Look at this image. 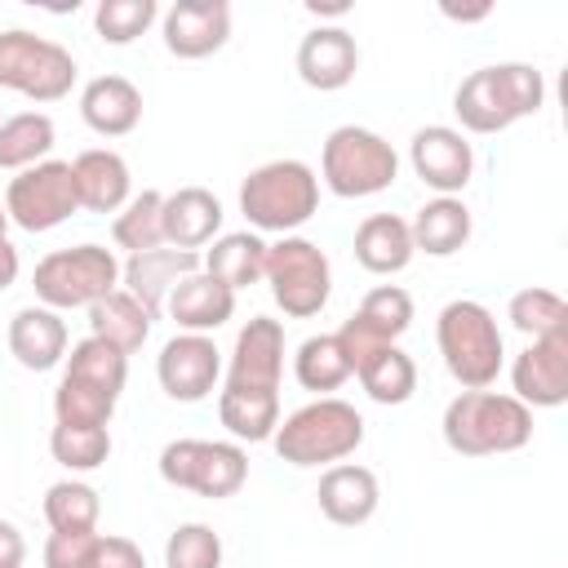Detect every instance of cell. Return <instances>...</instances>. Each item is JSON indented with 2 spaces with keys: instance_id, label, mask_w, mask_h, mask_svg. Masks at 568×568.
<instances>
[{
  "instance_id": "20",
  "label": "cell",
  "mask_w": 568,
  "mask_h": 568,
  "mask_svg": "<svg viewBox=\"0 0 568 568\" xmlns=\"http://www.w3.org/2000/svg\"><path fill=\"white\" fill-rule=\"evenodd\" d=\"M200 266H204V253L160 244V248H146V253H129V262H120V288L129 297H138L151 315H160L169 293L178 288V280L195 275Z\"/></svg>"
},
{
  "instance_id": "12",
  "label": "cell",
  "mask_w": 568,
  "mask_h": 568,
  "mask_svg": "<svg viewBox=\"0 0 568 568\" xmlns=\"http://www.w3.org/2000/svg\"><path fill=\"white\" fill-rule=\"evenodd\" d=\"M4 213L13 226H22L31 235H44V231L62 226L71 213H80L71 160H40V164L13 173L4 186Z\"/></svg>"
},
{
  "instance_id": "22",
  "label": "cell",
  "mask_w": 568,
  "mask_h": 568,
  "mask_svg": "<svg viewBox=\"0 0 568 568\" xmlns=\"http://www.w3.org/2000/svg\"><path fill=\"white\" fill-rule=\"evenodd\" d=\"M71 178H75V200L89 213H120L133 200V173L129 160L111 146H89L71 160Z\"/></svg>"
},
{
  "instance_id": "43",
  "label": "cell",
  "mask_w": 568,
  "mask_h": 568,
  "mask_svg": "<svg viewBox=\"0 0 568 568\" xmlns=\"http://www.w3.org/2000/svg\"><path fill=\"white\" fill-rule=\"evenodd\" d=\"M22 559H27V537H22V528L9 524V519H0V568H22Z\"/></svg>"
},
{
  "instance_id": "34",
  "label": "cell",
  "mask_w": 568,
  "mask_h": 568,
  "mask_svg": "<svg viewBox=\"0 0 568 568\" xmlns=\"http://www.w3.org/2000/svg\"><path fill=\"white\" fill-rule=\"evenodd\" d=\"M98 515H102V497L93 484L67 475L44 488V519L53 532H89L98 528Z\"/></svg>"
},
{
  "instance_id": "9",
  "label": "cell",
  "mask_w": 568,
  "mask_h": 568,
  "mask_svg": "<svg viewBox=\"0 0 568 568\" xmlns=\"http://www.w3.org/2000/svg\"><path fill=\"white\" fill-rule=\"evenodd\" d=\"M75 58L49 36L27 27L0 31V89L22 93L27 102H62L75 89Z\"/></svg>"
},
{
  "instance_id": "4",
  "label": "cell",
  "mask_w": 568,
  "mask_h": 568,
  "mask_svg": "<svg viewBox=\"0 0 568 568\" xmlns=\"http://www.w3.org/2000/svg\"><path fill=\"white\" fill-rule=\"evenodd\" d=\"M435 346L448 377L462 390H488L501 377L506 342H501L497 315L475 297H457L435 315Z\"/></svg>"
},
{
  "instance_id": "24",
  "label": "cell",
  "mask_w": 568,
  "mask_h": 568,
  "mask_svg": "<svg viewBox=\"0 0 568 568\" xmlns=\"http://www.w3.org/2000/svg\"><path fill=\"white\" fill-rule=\"evenodd\" d=\"M80 120L98 133V138H124L142 124V89L129 75H93L80 89Z\"/></svg>"
},
{
  "instance_id": "21",
  "label": "cell",
  "mask_w": 568,
  "mask_h": 568,
  "mask_svg": "<svg viewBox=\"0 0 568 568\" xmlns=\"http://www.w3.org/2000/svg\"><path fill=\"white\" fill-rule=\"evenodd\" d=\"M315 497H320V515H324L328 524H337V528H359V524H368V519L377 515V506H382V484H377V475H373L368 466H359V462H337V466H324Z\"/></svg>"
},
{
  "instance_id": "41",
  "label": "cell",
  "mask_w": 568,
  "mask_h": 568,
  "mask_svg": "<svg viewBox=\"0 0 568 568\" xmlns=\"http://www.w3.org/2000/svg\"><path fill=\"white\" fill-rule=\"evenodd\" d=\"M102 550V532H49L44 541V568H93Z\"/></svg>"
},
{
  "instance_id": "36",
  "label": "cell",
  "mask_w": 568,
  "mask_h": 568,
  "mask_svg": "<svg viewBox=\"0 0 568 568\" xmlns=\"http://www.w3.org/2000/svg\"><path fill=\"white\" fill-rule=\"evenodd\" d=\"M506 320H510V328L524 333L528 342H532V337H550V333H568V302H564L555 288L528 284V288H519V293L506 302Z\"/></svg>"
},
{
  "instance_id": "32",
  "label": "cell",
  "mask_w": 568,
  "mask_h": 568,
  "mask_svg": "<svg viewBox=\"0 0 568 568\" xmlns=\"http://www.w3.org/2000/svg\"><path fill=\"white\" fill-rule=\"evenodd\" d=\"M53 142H58L53 115H44V111H18V115H4V120H0V169L22 173V169L49 160Z\"/></svg>"
},
{
  "instance_id": "30",
  "label": "cell",
  "mask_w": 568,
  "mask_h": 568,
  "mask_svg": "<svg viewBox=\"0 0 568 568\" xmlns=\"http://www.w3.org/2000/svg\"><path fill=\"white\" fill-rule=\"evenodd\" d=\"M204 271L222 280L231 293H240L266 275V240L257 231H226L204 253Z\"/></svg>"
},
{
  "instance_id": "17",
  "label": "cell",
  "mask_w": 568,
  "mask_h": 568,
  "mask_svg": "<svg viewBox=\"0 0 568 568\" xmlns=\"http://www.w3.org/2000/svg\"><path fill=\"white\" fill-rule=\"evenodd\" d=\"M510 395L528 408H559L568 399V333L532 337L510 364Z\"/></svg>"
},
{
  "instance_id": "28",
  "label": "cell",
  "mask_w": 568,
  "mask_h": 568,
  "mask_svg": "<svg viewBox=\"0 0 568 568\" xmlns=\"http://www.w3.org/2000/svg\"><path fill=\"white\" fill-rule=\"evenodd\" d=\"M355 262L368 271V275H399L408 262H413V231L399 213H368L359 226H355Z\"/></svg>"
},
{
  "instance_id": "39",
  "label": "cell",
  "mask_w": 568,
  "mask_h": 568,
  "mask_svg": "<svg viewBox=\"0 0 568 568\" xmlns=\"http://www.w3.org/2000/svg\"><path fill=\"white\" fill-rule=\"evenodd\" d=\"M155 18H160L155 0H102L93 9V31L106 44H133L138 36L151 31Z\"/></svg>"
},
{
  "instance_id": "6",
  "label": "cell",
  "mask_w": 568,
  "mask_h": 568,
  "mask_svg": "<svg viewBox=\"0 0 568 568\" xmlns=\"http://www.w3.org/2000/svg\"><path fill=\"white\" fill-rule=\"evenodd\" d=\"M271 444L288 466H302V470L337 466L364 444V417L355 404H346L337 395H320V399L293 408L288 417H280Z\"/></svg>"
},
{
  "instance_id": "42",
  "label": "cell",
  "mask_w": 568,
  "mask_h": 568,
  "mask_svg": "<svg viewBox=\"0 0 568 568\" xmlns=\"http://www.w3.org/2000/svg\"><path fill=\"white\" fill-rule=\"evenodd\" d=\"M93 568H146V559H142V546L138 541H129V537H106L102 532V550H98V564Z\"/></svg>"
},
{
  "instance_id": "25",
  "label": "cell",
  "mask_w": 568,
  "mask_h": 568,
  "mask_svg": "<svg viewBox=\"0 0 568 568\" xmlns=\"http://www.w3.org/2000/svg\"><path fill=\"white\" fill-rule=\"evenodd\" d=\"M222 200L209 186H178L164 195V244L200 253L222 235Z\"/></svg>"
},
{
  "instance_id": "29",
  "label": "cell",
  "mask_w": 568,
  "mask_h": 568,
  "mask_svg": "<svg viewBox=\"0 0 568 568\" xmlns=\"http://www.w3.org/2000/svg\"><path fill=\"white\" fill-rule=\"evenodd\" d=\"M151 324H155V315L138 297H129L124 288H115V293H106L102 302L89 306V337H102L120 355L142 351L146 337H151Z\"/></svg>"
},
{
  "instance_id": "31",
  "label": "cell",
  "mask_w": 568,
  "mask_h": 568,
  "mask_svg": "<svg viewBox=\"0 0 568 568\" xmlns=\"http://www.w3.org/2000/svg\"><path fill=\"white\" fill-rule=\"evenodd\" d=\"M355 377H359V386L373 404H408L413 390H417V364H413L408 351H399V342L368 351L355 364Z\"/></svg>"
},
{
  "instance_id": "3",
  "label": "cell",
  "mask_w": 568,
  "mask_h": 568,
  "mask_svg": "<svg viewBox=\"0 0 568 568\" xmlns=\"http://www.w3.org/2000/svg\"><path fill=\"white\" fill-rule=\"evenodd\" d=\"M444 444L457 457H501L532 439V408L510 390H462L444 408Z\"/></svg>"
},
{
  "instance_id": "38",
  "label": "cell",
  "mask_w": 568,
  "mask_h": 568,
  "mask_svg": "<svg viewBox=\"0 0 568 568\" xmlns=\"http://www.w3.org/2000/svg\"><path fill=\"white\" fill-rule=\"evenodd\" d=\"M49 453L62 470L71 475H89L98 466H106L111 457V430L106 426H58L49 430Z\"/></svg>"
},
{
  "instance_id": "7",
  "label": "cell",
  "mask_w": 568,
  "mask_h": 568,
  "mask_svg": "<svg viewBox=\"0 0 568 568\" xmlns=\"http://www.w3.org/2000/svg\"><path fill=\"white\" fill-rule=\"evenodd\" d=\"M399 178V155L395 146L364 129V124H337L324 138L320 151V182L337 195V200H368L390 191Z\"/></svg>"
},
{
  "instance_id": "2",
  "label": "cell",
  "mask_w": 568,
  "mask_h": 568,
  "mask_svg": "<svg viewBox=\"0 0 568 568\" xmlns=\"http://www.w3.org/2000/svg\"><path fill=\"white\" fill-rule=\"evenodd\" d=\"M129 382V355L106 346L102 337L71 342L62 359V382L53 390L58 426H106Z\"/></svg>"
},
{
  "instance_id": "8",
  "label": "cell",
  "mask_w": 568,
  "mask_h": 568,
  "mask_svg": "<svg viewBox=\"0 0 568 568\" xmlns=\"http://www.w3.org/2000/svg\"><path fill=\"white\" fill-rule=\"evenodd\" d=\"M31 288L36 302L49 311H89L93 302H102L106 293L120 288V257L106 244H71V248H53L36 262L31 271Z\"/></svg>"
},
{
  "instance_id": "35",
  "label": "cell",
  "mask_w": 568,
  "mask_h": 568,
  "mask_svg": "<svg viewBox=\"0 0 568 568\" xmlns=\"http://www.w3.org/2000/svg\"><path fill=\"white\" fill-rule=\"evenodd\" d=\"M111 240L124 253H146L164 244V195L160 191H138L111 222Z\"/></svg>"
},
{
  "instance_id": "5",
  "label": "cell",
  "mask_w": 568,
  "mask_h": 568,
  "mask_svg": "<svg viewBox=\"0 0 568 568\" xmlns=\"http://www.w3.org/2000/svg\"><path fill=\"white\" fill-rule=\"evenodd\" d=\"M320 209V178L306 160H266L240 182V213L262 235H297Z\"/></svg>"
},
{
  "instance_id": "16",
  "label": "cell",
  "mask_w": 568,
  "mask_h": 568,
  "mask_svg": "<svg viewBox=\"0 0 568 568\" xmlns=\"http://www.w3.org/2000/svg\"><path fill=\"white\" fill-rule=\"evenodd\" d=\"M408 164L435 195H462L475 178V146L453 124H426L408 142Z\"/></svg>"
},
{
  "instance_id": "47",
  "label": "cell",
  "mask_w": 568,
  "mask_h": 568,
  "mask_svg": "<svg viewBox=\"0 0 568 568\" xmlns=\"http://www.w3.org/2000/svg\"><path fill=\"white\" fill-rule=\"evenodd\" d=\"M9 231V213H4V200H0V235Z\"/></svg>"
},
{
  "instance_id": "33",
  "label": "cell",
  "mask_w": 568,
  "mask_h": 568,
  "mask_svg": "<svg viewBox=\"0 0 568 568\" xmlns=\"http://www.w3.org/2000/svg\"><path fill=\"white\" fill-rule=\"evenodd\" d=\"M293 377L302 382V390H315L320 395H333L351 382V355L346 346L337 342V333H315L297 346L293 355Z\"/></svg>"
},
{
  "instance_id": "1",
  "label": "cell",
  "mask_w": 568,
  "mask_h": 568,
  "mask_svg": "<svg viewBox=\"0 0 568 568\" xmlns=\"http://www.w3.org/2000/svg\"><path fill=\"white\" fill-rule=\"evenodd\" d=\"M546 106V75L532 62H497L470 71L453 89V115L462 133H506L510 124Z\"/></svg>"
},
{
  "instance_id": "11",
  "label": "cell",
  "mask_w": 568,
  "mask_h": 568,
  "mask_svg": "<svg viewBox=\"0 0 568 568\" xmlns=\"http://www.w3.org/2000/svg\"><path fill=\"white\" fill-rule=\"evenodd\" d=\"M275 306L288 320H311L328 306L333 293V266L328 253L306 240V235H280L275 244H266V275Z\"/></svg>"
},
{
  "instance_id": "19",
  "label": "cell",
  "mask_w": 568,
  "mask_h": 568,
  "mask_svg": "<svg viewBox=\"0 0 568 568\" xmlns=\"http://www.w3.org/2000/svg\"><path fill=\"white\" fill-rule=\"evenodd\" d=\"M293 67H297V75H302L306 89L337 93V89H346V84L355 80V71H359V44H355V36H351L346 27L320 22V27H311V31L302 36Z\"/></svg>"
},
{
  "instance_id": "23",
  "label": "cell",
  "mask_w": 568,
  "mask_h": 568,
  "mask_svg": "<svg viewBox=\"0 0 568 568\" xmlns=\"http://www.w3.org/2000/svg\"><path fill=\"white\" fill-rule=\"evenodd\" d=\"M67 351H71V333H67V320L58 311H49L40 302L13 311V320H9V355L22 368L49 373V368H58L67 359Z\"/></svg>"
},
{
  "instance_id": "45",
  "label": "cell",
  "mask_w": 568,
  "mask_h": 568,
  "mask_svg": "<svg viewBox=\"0 0 568 568\" xmlns=\"http://www.w3.org/2000/svg\"><path fill=\"white\" fill-rule=\"evenodd\" d=\"M439 13L453 18V22H484V18L493 13V4H488V0H484V4H470V9H466V4H462V9H457V4H439Z\"/></svg>"
},
{
  "instance_id": "18",
  "label": "cell",
  "mask_w": 568,
  "mask_h": 568,
  "mask_svg": "<svg viewBox=\"0 0 568 568\" xmlns=\"http://www.w3.org/2000/svg\"><path fill=\"white\" fill-rule=\"evenodd\" d=\"M160 36L173 58L200 62L231 40V4L226 0H173L160 13Z\"/></svg>"
},
{
  "instance_id": "13",
  "label": "cell",
  "mask_w": 568,
  "mask_h": 568,
  "mask_svg": "<svg viewBox=\"0 0 568 568\" xmlns=\"http://www.w3.org/2000/svg\"><path fill=\"white\" fill-rule=\"evenodd\" d=\"M280 373H284V324L271 315H253L231 346L226 364V386L235 395H262L280 399Z\"/></svg>"
},
{
  "instance_id": "14",
  "label": "cell",
  "mask_w": 568,
  "mask_h": 568,
  "mask_svg": "<svg viewBox=\"0 0 568 568\" xmlns=\"http://www.w3.org/2000/svg\"><path fill=\"white\" fill-rule=\"evenodd\" d=\"M160 390L178 404H200L217 390L222 377V351L209 333H173L155 355Z\"/></svg>"
},
{
  "instance_id": "44",
  "label": "cell",
  "mask_w": 568,
  "mask_h": 568,
  "mask_svg": "<svg viewBox=\"0 0 568 568\" xmlns=\"http://www.w3.org/2000/svg\"><path fill=\"white\" fill-rule=\"evenodd\" d=\"M18 271H22V257H18V244L9 235H0V293L18 284Z\"/></svg>"
},
{
  "instance_id": "10",
  "label": "cell",
  "mask_w": 568,
  "mask_h": 568,
  "mask_svg": "<svg viewBox=\"0 0 568 568\" xmlns=\"http://www.w3.org/2000/svg\"><path fill=\"white\" fill-rule=\"evenodd\" d=\"M155 470L169 488L222 501L244 488L248 453L235 439H169L155 457Z\"/></svg>"
},
{
  "instance_id": "37",
  "label": "cell",
  "mask_w": 568,
  "mask_h": 568,
  "mask_svg": "<svg viewBox=\"0 0 568 568\" xmlns=\"http://www.w3.org/2000/svg\"><path fill=\"white\" fill-rule=\"evenodd\" d=\"M217 422L231 430L235 444H266L280 426V399L217 390Z\"/></svg>"
},
{
  "instance_id": "27",
  "label": "cell",
  "mask_w": 568,
  "mask_h": 568,
  "mask_svg": "<svg viewBox=\"0 0 568 568\" xmlns=\"http://www.w3.org/2000/svg\"><path fill=\"white\" fill-rule=\"evenodd\" d=\"M408 231H413V248L417 253H426V257H453V253H462L470 244L475 217H470V209L457 195H435V200H426L413 213Z\"/></svg>"
},
{
  "instance_id": "40",
  "label": "cell",
  "mask_w": 568,
  "mask_h": 568,
  "mask_svg": "<svg viewBox=\"0 0 568 568\" xmlns=\"http://www.w3.org/2000/svg\"><path fill=\"white\" fill-rule=\"evenodd\" d=\"M164 568H222V537L200 519L178 524L164 541Z\"/></svg>"
},
{
  "instance_id": "15",
  "label": "cell",
  "mask_w": 568,
  "mask_h": 568,
  "mask_svg": "<svg viewBox=\"0 0 568 568\" xmlns=\"http://www.w3.org/2000/svg\"><path fill=\"white\" fill-rule=\"evenodd\" d=\"M413 328V297L408 288L399 284H377L364 293V302L355 306V315L337 328V342L346 346L351 355V377H355V364L377 351V346H395L404 333Z\"/></svg>"
},
{
  "instance_id": "46",
  "label": "cell",
  "mask_w": 568,
  "mask_h": 568,
  "mask_svg": "<svg viewBox=\"0 0 568 568\" xmlns=\"http://www.w3.org/2000/svg\"><path fill=\"white\" fill-rule=\"evenodd\" d=\"M306 13H315V18H342V13H351V4H346V0H333V4L311 0V4H306Z\"/></svg>"
},
{
  "instance_id": "26",
  "label": "cell",
  "mask_w": 568,
  "mask_h": 568,
  "mask_svg": "<svg viewBox=\"0 0 568 568\" xmlns=\"http://www.w3.org/2000/svg\"><path fill=\"white\" fill-rule=\"evenodd\" d=\"M164 311H169V320H173L182 333H209V337H213V333L235 315V293L200 266L195 275L178 280V288L169 293Z\"/></svg>"
}]
</instances>
